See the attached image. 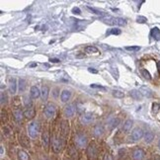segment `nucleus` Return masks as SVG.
<instances>
[{"label": "nucleus", "mask_w": 160, "mask_h": 160, "mask_svg": "<svg viewBox=\"0 0 160 160\" xmlns=\"http://www.w3.org/2000/svg\"><path fill=\"white\" fill-rule=\"evenodd\" d=\"M28 133L32 139H37L40 133V123L38 122H32L28 126Z\"/></svg>", "instance_id": "1"}, {"label": "nucleus", "mask_w": 160, "mask_h": 160, "mask_svg": "<svg viewBox=\"0 0 160 160\" xmlns=\"http://www.w3.org/2000/svg\"><path fill=\"white\" fill-rule=\"evenodd\" d=\"M75 144L79 148H84L87 145V136L83 133H77L75 136Z\"/></svg>", "instance_id": "2"}, {"label": "nucleus", "mask_w": 160, "mask_h": 160, "mask_svg": "<svg viewBox=\"0 0 160 160\" xmlns=\"http://www.w3.org/2000/svg\"><path fill=\"white\" fill-rule=\"evenodd\" d=\"M105 23L109 25H116V26H125L126 22L123 18H115V17H108L106 19H104Z\"/></svg>", "instance_id": "3"}, {"label": "nucleus", "mask_w": 160, "mask_h": 160, "mask_svg": "<svg viewBox=\"0 0 160 160\" xmlns=\"http://www.w3.org/2000/svg\"><path fill=\"white\" fill-rule=\"evenodd\" d=\"M56 112V108L53 104H48L45 108V116L48 119H52L54 117Z\"/></svg>", "instance_id": "4"}, {"label": "nucleus", "mask_w": 160, "mask_h": 160, "mask_svg": "<svg viewBox=\"0 0 160 160\" xmlns=\"http://www.w3.org/2000/svg\"><path fill=\"white\" fill-rule=\"evenodd\" d=\"M62 146H63L62 139H59V137H54L53 139V150L56 152V153H59V152L62 149Z\"/></svg>", "instance_id": "5"}, {"label": "nucleus", "mask_w": 160, "mask_h": 160, "mask_svg": "<svg viewBox=\"0 0 160 160\" xmlns=\"http://www.w3.org/2000/svg\"><path fill=\"white\" fill-rule=\"evenodd\" d=\"M144 136V133H143V130L139 129V128H136L133 130V132L132 133V139L133 140H139L141 139L142 137Z\"/></svg>", "instance_id": "6"}, {"label": "nucleus", "mask_w": 160, "mask_h": 160, "mask_svg": "<svg viewBox=\"0 0 160 160\" xmlns=\"http://www.w3.org/2000/svg\"><path fill=\"white\" fill-rule=\"evenodd\" d=\"M145 156L144 151L141 148H136L133 151V160H142Z\"/></svg>", "instance_id": "7"}, {"label": "nucleus", "mask_w": 160, "mask_h": 160, "mask_svg": "<svg viewBox=\"0 0 160 160\" xmlns=\"http://www.w3.org/2000/svg\"><path fill=\"white\" fill-rule=\"evenodd\" d=\"M63 113H64V116H65V117H67V118L72 117V116L74 115V113H75V107H74V105H72V104L67 105V106L64 108Z\"/></svg>", "instance_id": "8"}, {"label": "nucleus", "mask_w": 160, "mask_h": 160, "mask_svg": "<svg viewBox=\"0 0 160 160\" xmlns=\"http://www.w3.org/2000/svg\"><path fill=\"white\" fill-rule=\"evenodd\" d=\"M93 119H94L93 115L88 113V114H84V115L81 116V118H80V122H81L83 125H88V123H90L93 121Z\"/></svg>", "instance_id": "9"}, {"label": "nucleus", "mask_w": 160, "mask_h": 160, "mask_svg": "<svg viewBox=\"0 0 160 160\" xmlns=\"http://www.w3.org/2000/svg\"><path fill=\"white\" fill-rule=\"evenodd\" d=\"M35 109L33 108L32 106L31 107H28L26 110L24 111V116L26 117L27 119H29V120H31V119H33L35 117Z\"/></svg>", "instance_id": "10"}, {"label": "nucleus", "mask_w": 160, "mask_h": 160, "mask_svg": "<svg viewBox=\"0 0 160 160\" xmlns=\"http://www.w3.org/2000/svg\"><path fill=\"white\" fill-rule=\"evenodd\" d=\"M87 155L90 159H93L96 156V147L94 144H90L88 147H87Z\"/></svg>", "instance_id": "11"}, {"label": "nucleus", "mask_w": 160, "mask_h": 160, "mask_svg": "<svg viewBox=\"0 0 160 160\" xmlns=\"http://www.w3.org/2000/svg\"><path fill=\"white\" fill-rule=\"evenodd\" d=\"M30 95L33 99H37L41 95V91H40V89L37 86H32L30 90Z\"/></svg>", "instance_id": "12"}, {"label": "nucleus", "mask_w": 160, "mask_h": 160, "mask_svg": "<svg viewBox=\"0 0 160 160\" xmlns=\"http://www.w3.org/2000/svg\"><path fill=\"white\" fill-rule=\"evenodd\" d=\"M104 132H105L104 126L102 125H97V126H95V128H94V136H98V137L102 136Z\"/></svg>", "instance_id": "13"}, {"label": "nucleus", "mask_w": 160, "mask_h": 160, "mask_svg": "<svg viewBox=\"0 0 160 160\" xmlns=\"http://www.w3.org/2000/svg\"><path fill=\"white\" fill-rule=\"evenodd\" d=\"M68 132H69V125H68V123L66 121H64L61 123V134H62V136L66 137Z\"/></svg>", "instance_id": "14"}, {"label": "nucleus", "mask_w": 160, "mask_h": 160, "mask_svg": "<svg viewBox=\"0 0 160 160\" xmlns=\"http://www.w3.org/2000/svg\"><path fill=\"white\" fill-rule=\"evenodd\" d=\"M42 140H43V145L45 148H48L50 145V136L48 132H43L42 136Z\"/></svg>", "instance_id": "15"}, {"label": "nucleus", "mask_w": 160, "mask_h": 160, "mask_svg": "<svg viewBox=\"0 0 160 160\" xmlns=\"http://www.w3.org/2000/svg\"><path fill=\"white\" fill-rule=\"evenodd\" d=\"M9 90L12 94L16 93L17 90V83H16V79L15 78H10L9 80Z\"/></svg>", "instance_id": "16"}, {"label": "nucleus", "mask_w": 160, "mask_h": 160, "mask_svg": "<svg viewBox=\"0 0 160 160\" xmlns=\"http://www.w3.org/2000/svg\"><path fill=\"white\" fill-rule=\"evenodd\" d=\"M13 115H14V118H15L17 122H21L22 119H23L24 112H22L21 109H15L13 112Z\"/></svg>", "instance_id": "17"}, {"label": "nucleus", "mask_w": 160, "mask_h": 160, "mask_svg": "<svg viewBox=\"0 0 160 160\" xmlns=\"http://www.w3.org/2000/svg\"><path fill=\"white\" fill-rule=\"evenodd\" d=\"M70 96H71L70 91H68V90H63L62 92H61L60 99H61V101L63 102V103H66V102H68V100L70 99Z\"/></svg>", "instance_id": "18"}, {"label": "nucleus", "mask_w": 160, "mask_h": 160, "mask_svg": "<svg viewBox=\"0 0 160 160\" xmlns=\"http://www.w3.org/2000/svg\"><path fill=\"white\" fill-rule=\"evenodd\" d=\"M18 159L19 160H30V156L23 149L18 150Z\"/></svg>", "instance_id": "19"}, {"label": "nucleus", "mask_w": 160, "mask_h": 160, "mask_svg": "<svg viewBox=\"0 0 160 160\" xmlns=\"http://www.w3.org/2000/svg\"><path fill=\"white\" fill-rule=\"evenodd\" d=\"M144 141L146 143H150L152 142V140L154 139V134L153 133H151V132H146L144 133Z\"/></svg>", "instance_id": "20"}, {"label": "nucleus", "mask_w": 160, "mask_h": 160, "mask_svg": "<svg viewBox=\"0 0 160 160\" xmlns=\"http://www.w3.org/2000/svg\"><path fill=\"white\" fill-rule=\"evenodd\" d=\"M49 92H50V90H49V87H48V86H43V87H42L41 95H42V99H43V101H46V99H48Z\"/></svg>", "instance_id": "21"}, {"label": "nucleus", "mask_w": 160, "mask_h": 160, "mask_svg": "<svg viewBox=\"0 0 160 160\" xmlns=\"http://www.w3.org/2000/svg\"><path fill=\"white\" fill-rule=\"evenodd\" d=\"M130 95L132 96L134 100H140L141 98H142V94L140 93V91H137V90H132L130 92Z\"/></svg>", "instance_id": "22"}, {"label": "nucleus", "mask_w": 160, "mask_h": 160, "mask_svg": "<svg viewBox=\"0 0 160 160\" xmlns=\"http://www.w3.org/2000/svg\"><path fill=\"white\" fill-rule=\"evenodd\" d=\"M133 125V122L132 120H126L123 123V132H129L130 130H132V126Z\"/></svg>", "instance_id": "23"}, {"label": "nucleus", "mask_w": 160, "mask_h": 160, "mask_svg": "<svg viewBox=\"0 0 160 160\" xmlns=\"http://www.w3.org/2000/svg\"><path fill=\"white\" fill-rule=\"evenodd\" d=\"M20 142L23 146H26V147L30 146V141H29L28 137L26 136H24V134H21L20 136Z\"/></svg>", "instance_id": "24"}, {"label": "nucleus", "mask_w": 160, "mask_h": 160, "mask_svg": "<svg viewBox=\"0 0 160 160\" xmlns=\"http://www.w3.org/2000/svg\"><path fill=\"white\" fill-rule=\"evenodd\" d=\"M140 93L142 94V95H144V96H146V97H149V96H151V90L149 89V88H147V87H145V86H142L140 88Z\"/></svg>", "instance_id": "25"}, {"label": "nucleus", "mask_w": 160, "mask_h": 160, "mask_svg": "<svg viewBox=\"0 0 160 160\" xmlns=\"http://www.w3.org/2000/svg\"><path fill=\"white\" fill-rule=\"evenodd\" d=\"M150 35H151V37H153L154 39H159L160 37V30L158 28H152L151 29V32H150Z\"/></svg>", "instance_id": "26"}, {"label": "nucleus", "mask_w": 160, "mask_h": 160, "mask_svg": "<svg viewBox=\"0 0 160 160\" xmlns=\"http://www.w3.org/2000/svg\"><path fill=\"white\" fill-rule=\"evenodd\" d=\"M85 52L87 53H98V49L96 48V46H86Z\"/></svg>", "instance_id": "27"}, {"label": "nucleus", "mask_w": 160, "mask_h": 160, "mask_svg": "<svg viewBox=\"0 0 160 160\" xmlns=\"http://www.w3.org/2000/svg\"><path fill=\"white\" fill-rule=\"evenodd\" d=\"M26 80L24 79H20L19 80V91L20 92H24L25 89H26Z\"/></svg>", "instance_id": "28"}, {"label": "nucleus", "mask_w": 160, "mask_h": 160, "mask_svg": "<svg viewBox=\"0 0 160 160\" xmlns=\"http://www.w3.org/2000/svg\"><path fill=\"white\" fill-rule=\"evenodd\" d=\"M120 123V120L119 119H113L109 122V126H110L111 129H114L116 126H118Z\"/></svg>", "instance_id": "29"}, {"label": "nucleus", "mask_w": 160, "mask_h": 160, "mask_svg": "<svg viewBox=\"0 0 160 160\" xmlns=\"http://www.w3.org/2000/svg\"><path fill=\"white\" fill-rule=\"evenodd\" d=\"M113 96L116 97V98H119V99H121V98L125 97V93L122 92V91H120V90H114V91H113Z\"/></svg>", "instance_id": "30"}, {"label": "nucleus", "mask_w": 160, "mask_h": 160, "mask_svg": "<svg viewBox=\"0 0 160 160\" xmlns=\"http://www.w3.org/2000/svg\"><path fill=\"white\" fill-rule=\"evenodd\" d=\"M126 50H129V52H132V53H136V52H139L140 50V46H126Z\"/></svg>", "instance_id": "31"}, {"label": "nucleus", "mask_w": 160, "mask_h": 160, "mask_svg": "<svg viewBox=\"0 0 160 160\" xmlns=\"http://www.w3.org/2000/svg\"><path fill=\"white\" fill-rule=\"evenodd\" d=\"M121 33L122 32H121V30H120V29L114 28V29H111V30L107 33V35H120Z\"/></svg>", "instance_id": "32"}, {"label": "nucleus", "mask_w": 160, "mask_h": 160, "mask_svg": "<svg viewBox=\"0 0 160 160\" xmlns=\"http://www.w3.org/2000/svg\"><path fill=\"white\" fill-rule=\"evenodd\" d=\"M141 74H142V76H143L145 79H147V80H150L151 79V75H150V73L146 69H141Z\"/></svg>", "instance_id": "33"}, {"label": "nucleus", "mask_w": 160, "mask_h": 160, "mask_svg": "<svg viewBox=\"0 0 160 160\" xmlns=\"http://www.w3.org/2000/svg\"><path fill=\"white\" fill-rule=\"evenodd\" d=\"M24 104H25V106H26L27 108H28V107H31L32 101H31V99H30V98H29L28 96H25V97H24Z\"/></svg>", "instance_id": "34"}, {"label": "nucleus", "mask_w": 160, "mask_h": 160, "mask_svg": "<svg viewBox=\"0 0 160 160\" xmlns=\"http://www.w3.org/2000/svg\"><path fill=\"white\" fill-rule=\"evenodd\" d=\"M136 21L139 22V23H145V22L147 21V19L145 17H142V16H139V17H137V19Z\"/></svg>", "instance_id": "35"}, {"label": "nucleus", "mask_w": 160, "mask_h": 160, "mask_svg": "<svg viewBox=\"0 0 160 160\" xmlns=\"http://www.w3.org/2000/svg\"><path fill=\"white\" fill-rule=\"evenodd\" d=\"M72 13L76 14V15H79V14H81V10L78 7H74V8H72Z\"/></svg>", "instance_id": "36"}, {"label": "nucleus", "mask_w": 160, "mask_h": 160, "mask_svg": "<svg viewBox=\"0 0 160 160\" xmlns=\"http://www.w3.org/2000/svg\"><path fill=\"white\" fill-rule=\"evenodd\" d=\"M7 97H6V95H4V93L3 92H1V105H3L4 103H6L7 102Z\"/></svg>", "instance_id": "37"}, {"label": "nucleus", "mask_w": 160, "mask_h": 160, "mask_svg": "<svg viewBox=\"0 0 160 160\" xmlns=\"http://www.w3.org/2000/svg\"><path fill=\"white\" fill-rule=\"evenodd\" d=\"M91 88H97V89H101V90H105V87L101 86V85H97V84H91Z\"/></svg>", "instance_id": "38"}, {"label": "nucleus", "mask_w": 160, "mask_h": 160, "mask_svg": "<svg viewBox=\"0 0 160 160\" xmlns=\"http://www.w3.org/2000/svg\"><path fill=\"white\" fill-rule=\"evenodd\" d=\"M87 8H88L89 10H91V11H92V12H94L95 14H97V15H101V14H102V12H100V11H98V10H96V9L92 8V7H89V6H87Z\"/></svg>", "instance_id": "39"}, {"label": "nucleus", "mask_w": 160, "mask_h": 160, "mask_svg": "<svg viewBox=\"0 0 160 160\" xmlns=\"http://www.w3.org/2000/svg\"><path fill=\"white\" fill-rule=\"evenodd\" d=\"M50 62H53V63H57V62H59V59H50Z\"/></svg>", "instance_id": "40"}, {"label": "nucleus", "mask_w": 160, "mask_h": 160, "mask_svg": "<svg viewBox=\"0 0 160 160\" xmlns=\"http://www.w3.org/2000/svg\"><path fill=\"white\" fill-rule=\"evenodd\" d=\"M104 160H112V157L110 154H106V156H105Z\"/></svg>", "instance_id": "41"}, {"label": "nucleus", "mask_w": 160, "mask_h": 160, "mask_svg": "<svg viewBox=\"0 0 160 160\" xmlns=\"http://www.w3.org/2000/svg\"><path fill=\"white\" fill-rule=\"evenodd\" d=\"M88 71L89 72H92V73H97V70L96 69H93V68H88Z\"/></svg>", "instance_id": "42"}, {"label": "nucleus", "mask_w": 160, "mask_h": 160, "mask_svg": "<svg viewBox=\"0 0 160 160\" xmlns=\"http://www.w3.org/2000/svg\"><path fill=\"white\" fill-rule=\"evenodd\" d=\"M37 66V63H31L30 64V67H36Z\"/></svg>", "instance_id": "43"}, {"label": "nucleus", "mask_w": 160, "mask_h": 160, "mask_svg": "<svg viewBox=\"0 0 160 160\" xmlns=\"http://www.w3.org/2000/svg\"><path fill=\"white\" fill-rule=\"evenodd\" d=\"M157 68H158V71L160 73V61H158V62H157Z\"/></svg>", "instance_id": "44"}, {"label": "nucleus", "mask_w": 160, "mask_h": 160, "mask_svg": "<svg viewBox=\"0 0 160 160\" xmlns=\"http://www.w3.org/2000/svg\"><path fill=\"white\" fill-rule=\"evenodd\" d=\"M3 154V146H2V145H1V155Z\"/></svg>", "instance_id": "45"}, {"label": "nucleus", "mask_w": 160, "mask_h": 160, "mask_svg": "<svg viewBox=\"0 0 160 160\" xmlns=\"http://www.w3.org/2000/svg\"><path fill=\"white\" fill-rule=\"evenodd\" d=\"M158 148L160 149V139H159V141H158Z\"/></svg>", "instance_id": "46"}, {"label": "nucleus", "mask_w": 160, "mask_h": 160, "mask_svg": "<svg viewBox=\"0 0 160 160\" xmlns=\"http://www.w3.org/2000/svg\"><path fill=\"white\" fill-rule=\"evenodd\" d=\"M66 160H67V159H66Z\"/></svg>", "instance_id": "47"}]
</instances>
